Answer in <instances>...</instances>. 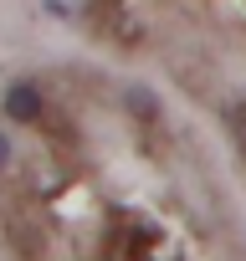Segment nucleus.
Returning <instances> with one entry per match:
<instances>
[{
  "mask_svg": "<svg viewBox=\"0 0 246 261\" xmlns=\"http://www.w3.org/2000/svg\"><path fill=\"white\" fill-rule=\"evenodd\" d=\"M6 113H11L16 123H31V118L41 113V92H36L31 82H16V87L6 92Z\"/></svg>",
  "mask_w": 246,
  "mask_h": 261,
  "instance_id": "f257e3e1",
  "label": "nucleus"
},
{
  "mask_svg": "<svg viewBox=\"0 0 246 261\" xmlns=\"http://www.w3.org/2000/svg\"><path fill=\"white\" fill-rule=\"evenodd\" d=\"M129 108H139V118H149V113H159V102L144 92V87H129Z\"/></svg>",
  "mask_w": 246,
  "mask_h": 261,
  "instance_id": "f03ea898",
  "label": "nucleus"
},
{
  "mask_svg": "<svg viewBox=\"0 0 246 261\" xmlns=\"http://www.w3.org/2000/svg\"><path fill=\"white\" fill-rule=\"evenodd\" d=\"M11 159V144H6V134H0V164H6Z\"/></svg>",
  "mask_w": 246,
  "mask_h": 261,
  "instance_id": "7ed1b4c3",
  "label": "nucleus"
}]
</instances>
